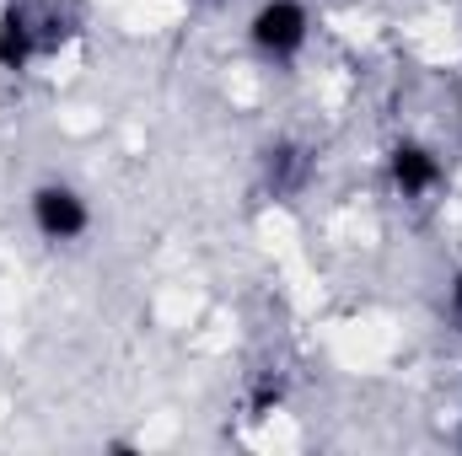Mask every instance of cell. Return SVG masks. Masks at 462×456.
I'll return each instance as SVG.
<instances>
[{"mask_svg": "<svg viewBox=\"0 0 462 456\" xmlns=\"http://www.w3.org/2000/svg\"><path fill=\"white\" fill-rule=\"evenodd\" d=\"M258 183L274 205H296L312 183H318V150L296 134H274L258 150Z\"/></svg>", "mask_w": 462, "mask_h": 456, "instance_id": "cell-5", "label": "cell"}, {"mask_svg": "<svg viewBox=\"0 0 462 456\" xmlns=\"http://www.w3.org/2000/svg\"><path fill=\"white\" fill-rule=\"evenodd\" d=\"M382 178L403 205H430L447 188V156L420 134H398L382 156Z\"/></svg>", "mask_w": 462, "mask_h": 456, "instance_id": "cell-4", "label": "cell"}, {"mask_svg": "<svg viewBox=\"0 0 462 456\" xmlns=\"http://www.w3.org/2000/svg\"><path fill=\"white\" fill-rule=\"evenodd\" d=\"M447 323L462 333V269L452 274V285H447Z\"/></svg>", "mask_w": 462, "mask_h": 456, "instance_id": "cell-6", "label": "cell"}, {"mask_svg": "<svg viewBox=\"0 0 462 456\" xmlns=\"http://www.w3.org/2000/svg\"><path fill=\"white\" fill-rule=\"evenodd\" d=\"M76 38V16L54 0H0V70L32 76L38 65L60 59Z\"/></svg>", "mask_w": 462, "mask_h": 456, "instance_id": "cell-1", "label": "cell"}, {"mask_svg": "<svg viewBox=\"0 0 462 456\" xmlns=\"http://www.w3.org/2000/svg\"><path fill=\"white\" fill-rule=\"evenodd\" d=\"M312 27H318V22H312V5H307V0H258V5L247 11V22H242V38H247V49H253L263 65L291 70V65L307 59Z\"/></svg>", "mask_w": 462, "mask_h": 456, "instance_id": "cell-2", "label": "cell"}, {"mask_svg": "<svg viewBox=\"0 0 462 456\" xmlns=\"http://www.w3.org/2000/svg\"><path fill=\"white\" fill-rule=\"evenodd\" d=\"M457 446H462V414H457Z\"/></svg>", "mask_w": 462, "mask_h": 456, "instance_id": "cell-7", "label": "cell"}, {"mask_svg": "<svg viewBox=\"0 0 462 456\" xmlns=\"http://www.w3.org/2000/svg\"><path fill=\"white\" fill-rule=\"evenodd\" d=\"M457 123H462V92H457Z\"/></svg>", "mask_w": 462, "mask_h": 456, "instance_id": "cell-8", "label": "cell"}, {"mask_svg": "<svg viewBox=\"0 0 462 456\" xmlns=\"http://www.w3.org/2000/svg\"><path fill=\"white\" fill-rule=\"evenodd\" d=\"M27 221H32V231H38L49 247H76V242L92 236L97 210H92L87 188H76L70 178H43V183H32V194H27Z\"/></svg>", "mask_w": 462, "mask_h": 456, "instance_id": "cell-3", "label": "cell"}]
</instances>
